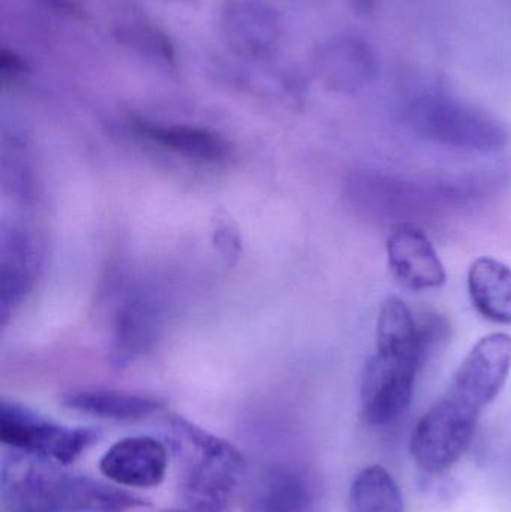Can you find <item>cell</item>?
Segmentation results:
<instances>
[{
  "label": "cell",
  "instance_id": "cell-11",
  "mask_svg": "<svg viewBox=\"0 0 511 512\" xmlns=\"http://www.w3.org/2000/svg\"><path fill=\"white\" fill-rule=\"evenodd\" d=\"M318 80L338 92H356L378 74L377 56L368 42L353 35H336L315 47L311 59Z\"/></svg>",
  "mask_w": 511,
  "mask_h": 512
},
{
  "label": "cell",
  "instance_id": "cell-7",
  "mask_svg": "<svg viewBox=\"0 0 511 512\" xmlns=\"http://www.w3.org/2000/svg\"><path fill=\"white\" fill-rule=\"evenodd\" d=\"M511 372V336L492 333L468 352L453 376L450 394L483 414L500 396Z\"/></svg>",
  "mask_w": 511,
  "mask_h": 512
},
{
  "label": "cell",
  "instance_id": "cell-22",
  "mask_svg": "<svg viewBox=\"0 0 511 512\" xmlns=\"http://www.w3.org/2000/svg\"><path fill=\"white\" fill-rule=\"evenodd\" d=\"M176 2L183 3V5L195 6L200 0H176Z\"/></svg>",
  "mask_w": 511,
  "mask_h": 512
},
{
  "label": "cell",
  "instance_id": "cell-23",
  "mask_svg": "<svg viewBox=\"0 0 511 512\" xmlns=\"http://www.w3.org/2000/svg\"><path fill=\"white\" fill-rule=\"evenodd\" d=\"M161 512H198V511H192V510H165Z\"/></svg>",
  "mask_w": 511,
  "mask_h": 512
},
{
  "label": "cell",
  "instance_id": "cell-15",
  "mask_svg": "<svg viewBox=\"0 0 511 512\" xmlns=\"http://www.w3.org/2000/svg\"><path fill=\"white\" fill-rule=\"evenodd\" d=\"M134 131L155 146L185 156L192 161H225L230 156L227 141L209 129L188 125H161V123L137 122Z\"/></svg>",
  "mask_w": 511,
  "mask_h": 512
},
{
  "label": "cell",
  "instance_id": "cell-21",
  "mask_svg": "<svg viewBox=\"0 0 511 512\" xmlns=\"http://www.w3.org/2000/svg\"><path fill=\"white\" fill-rule=\"evenodd\" d=\"M354 11L360 15H369L377 9L378 0H350Z\"/></svg>",
  "mask_w": 511,
  "mask_h": 512
},
{
  "label": "cell",
  "instance_id": "cell-9",
  "mask_svg": "<svg viewBox=\"0 0 511 512\" xmlns=\"http://www.w3.org/2000/svg\"><path fill=\"white\" fill-rule=\"evenodd\" d=\"M318 486L311 472L297 463L263 466L249 484L246 512H315Z\"/></svg>",
  "mask_w": 511,
  "mask_h": 512
},
{
  "label": "cell",
  "instance_id": "cell-6",
  "mask_svg": "<svg viewBox=\"0 0 511 512\" xmlns=\"http://www.w3.org/2000/svg\"><path fill=\"white\" fill-rule=\"evenodd\" d=\"M480 415L446 391L414 427L410 453L417 468L431 475L453 468L470 448Z\"/></svg>",
  "mask_w": 511,
  "mask_h": 512
},
{
  "label": "cell",
  "instance_id": "cell-10",
  "mask_svg": "<svg viewBox=\"0 0 511 512\" xmlns=\"http://www.w3.org/2000/svg\"><path fill=\"white\" fill-rule=\"evenodd\" d=\"M168 463L167 442L152 436H129L105 451L99 460V471L116 486L153 489L164 481Z\"/></svg>",
  "mask_w": 511,
  "mask_h": 512
},
{
  "label": "cell",
  "instance_id": "cell-8",
  "mask_svg": "<svg viewBox=\"0 0 511 512\" xmlns=\"http://www.w3.org/2000/svg\"><path fill=\"white\" fill-rule=\"evenodd\" d=\"M219 30L234 57L264 60L278 48L282 20L269 0H222Z\"/></svg>",
  "mask_w": 511,
  "mask_h": 512
},
{
  "label": "cell",
  "instance_id": "cell-16",
  "mask_svg": "<svg viewBox=\"0 0 511 512\" xmlns=\"http://www.w3.org/2000/svg\"><path fill=\"white\" fill-rule=\"evenodd\" d=\"M39 265L38 249L29 236L12 233L2 245V315L23 298L32 286Z\"/></svg>",
  "mask_w": 511,
  "mask_h": 512
},
{
  "label": "cell",
  "instance_id": "cell-18",
  "mask_svg": "<svg viewBox=\"0 0 511 512\" xmlns=\"http://www.w3.org/2000/svg\"><path fill=\"white\" fill-rule=\"evenodd\" d=\"M114 38L155 65L164 66V68L176 66V50L173 42L158 27L146 23L123 24L114 30Z\"/></svg>",
  "mask_w": 511,
  "mask_h": 512
},
{
  "label": "cell",
  "instance_id": "cell-20",
  "mask_svg": "<svg viewBox=\"0 0 511 512\" xmlns=\"http://www.w3.org/2000/svg\"><path fill=\"white\" fill-rule=\"evenodd\" d=\"M50 8L56 9V11L63 12V14L71 15V17H83V11L77 3L71 2V0H44Z\"/></svg>",
  "mask_w": 511,
  "mask_h": 512
},
{
  "label": "cell",
  "instance_id": "cell-3",
  "mask_svg": "<svg viewBox=\"0 0 511 512\" xmlns=\"http://www.w3.org/2000/svg\"><path fill=\"white\" fill-rule=\"evenodd\" d=\"M408 128L429 143L471 153H495L509 144V128L488 111L444 95H428L405 111Z\"/></svg>",
  "mask_w": 511,
  "mask_h": 512
},
{
  "label": "cell",
  "instance_id": "cell-12",
  "mask_svg": "<svg viewBox=\"0 0 511 512\" xmlns=\"http://www.w3.org/2000/svg\"><path fill=\"white\" fill-rule=\"evenodd\" d=\"M386 252L390 270L407 288L428 291L446 283V267L437 249L416 225H396L387 237Z\"/></svg>",
  "mask_w": 511,
  "mask_h": 512
},
{
  "label": "cell",
  "instance_id": "cell-13",
  "mask_svg": "<svg viewBox=\"0 0 511 512\" xmlns=\"http://www.w3.org/2000/svg\"><path fill=\"white\" fill-rule=\"evenodd\" d=\"M60 402L72 411L116 423L146 420L162 409V403L152 397L98 388L66 391Z\"/></svg>",
  "mask_w": 511,
  "mask_h": 512
},
{
  "label": "cell",
  "instance_id": "cell-4",
  "mask_svg": "<svg viewBox=\"0 0 511 512\" xmlns=\"http://www.w3.org/2000/svg\"><path fill=\"white\" fill-rule=\"evenodd\" d=\"M428 354L417 340H377L360 385V411L369 426H389L404 417Z\"/></svg>",
  "mask_w": 511,
  "mask_h": 512
},
{
  "label": "cell",
  "instance_id": "cell-19",
  "mask_svg": "<svg viewBox=\"0 0 511 512\" xmlns=\"http://www.w3.org/2000/svg\"><path fill=\"white\" fill-rule=\"evenodd\" d=\"M29 72V65L26 60L15 53V51L3 48L0 51V74L5 81H15L24 77Z\"/></svg>",
  "mask_w": 511,
  "mask_h": 512
},
{
  "label": "cell",
  "instance_id": "cell-2",
  "mask_svg": "<svg viewBox=\"0 0 511 512\" xmlns=\"http://www.w3.org/2000/svg\"><path fill=\"white\" fill-rule=\"evenodd\" d=\"M167 445L186 510L225 512L246 477L245 456L231 442L182 415H168Z\"/></svg>",
  "mask_w": 511,
  "mask_h": 512
},
{
  "label": "cell",
  "instance_id": "cell-17",
  "mask_svg": "<svg viewBox=\"0 0 511 512\" xmlns=\"http://www.w3.org/2000/svg\"><path fill=\"white\" fill-rule=\"evenodd\" d=\"M348 512H405L404 496L386 468L368 466L351 483Z\"/></svg>",
  "mask_w": 511,
  "mask_h": 512
},
{
  "label": "cell",
  "instance_id": "cell-14",
  "mask_svg": "<svg viewBox=\"0 0 511 512\" xmlns=\"http://www.w3.org/2000/svg\"><path fill=\"white\" fill-rule=\"evenodd\" d=\"M468 294L479 315L494 324L511 325V267L494 256H480L471 264Z\"/></svg>",
  "mask_w": 511,
  "mask_h": 512
},
{
  "label": "cell",
  "instance_id": "cell-5",
  "mask_svg": "<svg viewBox=\"0 0 511 512\" xmlns=\"http://www.w3.org/2000/svg\"><path fill=\"white\" fill-rule=\"evenodd\" d=\"M99 438L98 429L63 426L27 406L0 402V442L6 450L71 466Z\"/></svg>",
  "mask_w": 511,
  "mask_h": 512
},
{
  "label": "cell",
  "instance_id": "cell-1",
  "mask_svg": "<svg viewBox=\"0 0 511 512\" xmlns=\"http://www.w3.org/2000/svg\"><path fill=\"white\" fill-rule=\"evenodd\" d=\"M147 502L69 466L8 450L0 465V512H131Z\"/></svg>",
  "mask_w": 511,
  "mask_h": 512
}]
</instances>
